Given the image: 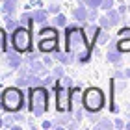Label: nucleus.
Here are the masks:
<instances>
[{
  "mask_svg": "<svg viewBox=\"0 0 130 130\" xmlns=\"http://www.w3.org/2000/svg\"><path fill=\"white\" fill-rule=\"evenodd\" d=\"M65 48L73 56L78 58V61L86 63L91 58V43L87 41L84 28L78 24L65 26Z\"/></svg>",
  "mask_w": 130,
  "mask_h": 130,
  "instance_id": "1",
  "label": "nucleus"
},
{
  "mask_svg": "<svg viewBox=\"0 0 130 130\" xmlns=\"http://www.w3.org/2000/svg\"><path fill=\"white\" fill-rule=\"evenodd\" d=\"M28 99H30L28 110H30V113L34 117H41V115L46 113V110H48V91H46L45 86L30 87Z\"/></svg>",
  "mask_w": 130,
  "mask_h": 130,
  "instance_id": "2",
  "label": "nucleus"
},
{
  "mask_svg": "<svg viewBox=\"0 0 130 130\" xmlns=\"http://www.w3.org/2000/svg\"><path fill=\"white\" fill-rule=\"evenodd\" d=\"M24 106V95H22L21 87H6L2 93V108L9 113L21 111Z\"/></svg>",
  "mask_w": 130,
  "mask_h": 130,
  "instance_id": "3",
  "label": "nucleus"
},
{
  "mask_svg": "<svg viewBox=\"0 0 130 130\" xmlns=\"http://www.w3.org/2000/svg\"><path fill=\"white\" fill-rule=\"evenodd\" d=\"M11 45H13V50L17 52H28L32 48V32L28 26H21L15 28L13 34H11Z\"/></svg>",
  "mask_w": 130,
  "mask_h": 130,
  "instance_id": "4",
  "label": "nucleus"
},
{
  "mask_svg": "<svg viewBox=\"0 0 130 130\" xmlns=\"http://www.w3.org/2000/svg\"><path fill=\"white\" fill-rule=\"evenodd\" d=\"M104 93L99 87H89L84 91V99H82V106L87 111H100L104 108Z\"/></svg>",
  "mask_w": 130,
  "mask_h": 130,
  "instance_id": "5",
  "label": "nucleus"
},
{
  "mask_svg": "<svg viewBox=\"0 0 130 130\" xmlns=\"http://www.w3.org/2000/svg\"><path fill=\"white\" fill-rule=\"evenodd\" d=\"M54 91H56V108L60 113L71 110V89L60 84V80L54 84Z\"/></svg>",
  "mask_w": 130,
  "mask_h": 130,
  "instance_id": "6",
  "label": "nucleus"
},
{
  "mask_svg": "<svg viewBox=\"0 0 130 130\" xmlns=\"http://www.w3.org/2000/svg\"><path fill=\"white\" fill-rule=\"evenodd\" d=\"M123 52L117 48V41H110L108 43V54H106V58H108V61L110 63H115V65H119L121 60H123Z\"/></svg>",
  "mask_w": 130,
  "mask_h": 130,
  "instance_id": "7",
  "label": "nucleus"
},
{
  "mask_svg": "<svg viewBox=\"0 0 130 130\" xmlns=\"http://www.w3.org/2000/svg\"><path fill=\"white\" fill-rule=\"evenodd\" d=\"M39 50L45 54L58 50V37H48V39H39Z\"/></svg>",
  "mask_w": 130,
  "mask_h": 130,
  "instance_id": "8",
  "label": "nucleus"
},
{
  "mask_svg": "<svg viewBox=\"0 0 130 130\" xmlns=\"http://www.w3.org/2000/svg\"><path fill=\"white\" fill-rule=\"evenodd\" d=\"M6 63H8V67L11 69H19L21 65H22V56H21V52H8L6 54Z\"/></svg>",
  "mask_w": 130,
  "mask_h": 130,
  "instance_id": "9",
  "label": "nucleus"
},
{
  "mask_svg": "<svg viewBox=\"0 0 130 130\" xmlns=\"http://www.w3.org/2000/svg\"><path fill=\"white\" fill-rule=\"evenodd\" d=\"M87 9L89 8H87L86 4H78V8H74V11H73V17L82 26H84V22H87Z\"/></svg>",
  "mask_w": 130,
  "mask_h": 130,
  "instance_id": "10",
  "label": "nucleus"
},
{
  "mask_svg": "<svg viewBox=\"0 0 130 130\" xmlns=\"http://www.w3.org/2000/svg\"><path fill=\"white\" fill-rule=\"evenodd\" d=\"M30 71H32L34 74L43 76V74L48 73V65H46L45 61H37V60H35V61H32V63H30Z\"/></svg>",
  "mask_w": 130,
  "mask_h": 130,
  "instance_id": "11",
  "label": "nucleus"
},
{
  "mask_svg": "<svg viewBox=\"0 0 130 130\" xmlns=\"http://www.w3.org/2000/svg\"><path fill=\"white\" fill-rule=\"evenodd\" d=\"M32 19H34V22H37V24H45L46 19H48V9L37 8L35 11H32Z\"/></svg>",
  "mask_w": 130,
  "mask_h": 130,
  "instance_id": "12",
  "label": "nucleus"
},
{
  "mask_svg": "<svg viewBox=\"0 0 130 130\" xmlns=\"http://www.w3.org/2000/svg\"><path fill=\"white\" fill-rule=\"evenodd\" d=\"M84 32H86V35H87V39L91 41V45L95 43V39H97V34H99V30H100V26H95V24H86L84 22Z\"/></svg>",
  "mask_w": 130,
  "mask_h": 130,
  "instance_id": "13",
  "label": "nucleus"
},
{
  "mask_svg": "<svg viewBox=\"0 0 130 130\" xmlns=\"http://www.w3.org/2000/svg\"><path fill=\"white\" fill-rule=\"evenodd\" d=\"M48 37H58V30L54 26H43L39 30L37 39H48Z\"/></svg>",
  "mask_w": 130,
  "mask_h": 130,
  "instance_id": "14",
  "label": "nucleus"
},
{
  "mask_svg": "<svg viewBox=\"0 0 130 130\" xmlns=\"http://www.w3.org/2000/svg\"><path fill=\"white\" fill-rule=\"evenodd\" d=\"M56 60L63 65H71V63H74V56L71 52H56Z\"/></svg>",
  "mask_w": 130,
  "mask_h": 130,
  "instance_id": "15",
  "label": "nucleus"
},
{
  "mask_svg": "<svg viewBox=\"0 0 130 130\" xmlns=\"http://www.w3.org/2000/svg\"><path fill=\"white\" fill-rule=\"evenodd\" d=\"M17 6H19V0H4V2H2V11H4V13H11V15H13L17 11Z\"/></svg>",
  "mask_w": 130,
  "mask_h": 130,
  "instance_id": "16",
  "label": "nucleus"
},
{
  "mask_svg": "<svg viewBox=\"0 0 130 130\" xmlns=\"http://www.w3.org/2000/svg\"><path fill=\"white\" fill-rule=\"evenodd\" d=\"M106 15H108V19L111 21V26H117V24L123 21V15L119 13V9H113V8H111V9L106 11Z\"/></svg>",
  "mask_w": 130,
  "mask_h": 130,
  "instance_id": "17",
  "label": "nucleus"
},
{
  "mask_svg": "<svg viewBox=\"0 0 130 130\" xmlns=\"http://www.w3.org/2000/svg\"><path fill=\"white\" fill-rule=\"evenodd\" d=\"M95 43H97V45H108V43H110V34H108V30L100 28V30H99V34H97Z\"/></svg>",
  "mask_w": 130,
  "mask_h": 130,
  "instance_id": "18",
  "label": "nucleus"
},
{
  "mask_svg": "<svg viewBox=\"0 0 130 130\" xmlns=\"http://www.w3.org/2000/svg\"><path fill=\"white\" fill-rule=\"evenodd\" d=\"M4 22H6V28H8V30H15V28L19 26V21H15L13 17H11V13L4 15Z\"/></svg>",
  "mask_w": 130,
  "mask_h": 130,
  "instance_id": "19",
  "label": "nucleus"
},
{
  "mask_svg": "<svg viewBox=\"0 0 130 130\" xmlns=\"http://www.w3.org/2000/svg\"><path fill=\"white\" fill-rule=\"evenodd\" d=\"M28 84H30V87H39V86H43V80H41L39 74L30 73L28 74Z\"/></svg>",
  "mask_w": 130,
  "mask_h": 130,
  "instance_id": "20",
  "label": "nucleus"
},
{
  "mask_svg": "<svg viewBox=\"0 0 130 130\" xmlns=\"http://www.w3.org/2000/svg\"><path fill=\"white\" fill-rule=\"evenodd\" d=\"M95 126H97L99 130H110V128H113V126H115V123H111L110 119H99Z\"/></svg>",
  "mask_w": 130,
  "mask_h": 130,
  "instance_id": "21",
  "label": "nucleus"
},
{
  "mask_svg": "<svg viewBox=\"0 0 130 130\" xmlns=\"http://www.w3.org/2000/svg\"><path fill=\"white\" fill-rule=\"evenodd\" d=\"M8 50V37H6V30L0 28V54H6Z\"/></svg>",
  "mask_w": 130,
  "mask_h": 130,
  "instance_id": "22",
  "label": "nucleus"
},
{
  "mask_svg": "<svg viewBox=\"0 0 130 130\" xmlns=\"http://www.w3.org/2000/svg\"><path fill=\"white\" fill-rule=\"evenodd\" d=\"M69 119H71V117L67 115V111H63V115H58V117H56L54 125H56V126H61V125L67 126V125H69Z\"/></svg>",
  "mask_w": 130,
  "mask_h": 130,
  "instance_id": "23",
  "label": "nucleus"
},
{
  "mask_svg": "<svg viewBox=\"0 0 130 130\" xmlns=\"http://www.w3.org/2000/svg\"><path fill=\"white\" fill-rule=\"evenodd\" d=\"M117 48H119L123 54H125V52H130V39H119L117 41Z\"/></svg>",
  "mask_w": 130,
  "mask_h": 130,
  "instance_id": "24",
  "label": "nucleus"
},
{
  "mask_svg": "<svg viewBox=\"0 0 130 130\" xmlns=\"http://www.w3.org/2000/svg\"><path fill=\"white\" fill-rule=\"evenodd\" d=\"M32 21H34V19H32V13H22V15L19 17V24H21V26H28ZM28 28H30V26H28Z\"/></svg>",
  "mask_w": 130,
  "mask_h": 130,
  "instance_id": "25",
  "label": "nucleus"
},
{
  "mask_svg": "<svg viewBox=\"0 0 130 130\" xmlns=\"http://www.w3.org/2000/svg\"><path fill=\"white\" fill-rule=\"evenodd\" d=\"M52 24H54V26H58V28L67 26V19H65V15H56V19L52 21Z\"/></svg>",
  "mask_w": 130,
  "mask_h": 130,
  "instance_id": "26",
  "label": "nucleus"
},
{
  "mask_svg": "<svg viewBox=\"0 0 130 130\" xmlns=\"http://www.w3.org/2000/svg\"><path fill=\"white\" fill-rule=\"evenodd\" d=\"M99 26L104 28V30H110V28H111V21L108 19V15H106V17H100V19H99Z\"/></svg>",
  "mask_w": 130,
  "mask_h": 130,
  "instance_id": "27",
  "label": "nucleus"
},
{
  "mask_svg": "<svg viewBox=\"0 0 130 130\" xmlns=\"http://www.w3.org/2000/svg\"><path fill=\"white\" fill-rule=\"evenodd\" d=\"M97 9H99V8H89V9H87V21H89V22H95V21L99 19Z\"/></svg>",
  "mask_w": 130,
  "mask_h": 130,
  "instance_id": "28",
  "label": "nucleus"
},
{
  "mask_svg": "<svg viewBox=\"0 0 130 130\" xmlns=\"http://www.w3.org/2000/svg\"><path fill=\"white\" fill-rule=\"evenodd\" d=\"M117 37H119V39H130V26L121 28V30L117 32Z\"/></svg>",
  "mask_w": 130,
  "mask_h": 130,
  "instance_id": "29",
  "label": "nucleus"
},
{
  "mask_svg": "<svg viewBox=\"0 0 130 130\" xmlns=\"http://www.w3.org/2000/svg\"><path fill=\"white\" fill-rule=\"evenodd\" d=\"M52 74L56 76V78H61V76L65 74V69H63V63L61 65H58V67H54L52 69Z\"/></svg>",
  "mask_w": 130,
  "mask_h": 130,
  "instance_id": "30",
  "label": "nucleus"
},
{
  "mask_svg": "<svg viewBox=\"0 0 130 130\" xmlns=\"http://www.w3.org/2000/svg\"><path fill=\"white\" fill-rule=\"evenodd\" d=\"M56 80H58V78H56V76H54V74H48V76H46V78L43 80V86H45V87H50V86H52V84H54V82H56Z\"/></svg>",
  "mask_w": 130,
  "mask_h": 130,
  "instance_id": "31",
  "label": "nucleus"
},
{
  "mask_svg": "<svg viewBox=\"0 0 130 130\" xmlns=\"http://www.w3.org/2000/svg\"><path fill=\"white\" fill-rule=\"evenodd\" d=\"M102 2H104V0H87L86 6H87V8H100Z\"/></svg>",
  "mask_w": 130,
  "mask_h": 130,
  "instance_id": "32",
  "label": "nucleus"
},
{
  "mask_svg": "<svg viewBox=\"0 0 130 130\" xmlns=\"http://www.w3.org/2000/svg\"><path fill=\"white\" fill-rule=\"evenodd\" d=\"M60 11H61V9H60V4H56V2H54V4H48V13L58 15Z\"/></svg>",
  "mask_w": 130,
  "mask_h": 130,
  "instance_id": "33",
  "label": "nucleus"
},
{
  "mask_svg": "<svg viewBox=\"0 0 130 130\" xmlns=\"http://www.w3.org/2000/svg\"><path fill=\"white\" fill-rule=\"evenodd\" d=\"M17 86H19V87L30 86V84H28V74H26V76H19V78H17Z\"/></svg>",
  "mask_w": 130,
  "mask_h": 130,
  "instance_id": "34",
  "label": "nucleus"
},
{
  "mask_svg": "<svg viewBox=\"0 0 130 130\" xmlns=\"http://www.w3.org/2000/svg\"><path fill=\"white\" fill-rule=\"evenodd\" d=\"M39 52H41V50H39ZM39 52H30V54L26 56V63L30 65L32 61H35V60H37V58H39Z\"/></svg>",
  "mask_w": 130,
  "mask_h": 130,
  "instance_id": "35",
  "label": "nucleus"
},
{
  "mask_svg": "<svg viewBox=\"0 0 130 130\" xmlns=\"http://www.w3.org/2000/svg\"><path fill=\"white\" fill-rule=\"evenodd\" d=\"M113 4H115V0H104L100 8H102L104 11H108V9H111V8H113Z\"/></svg>",
  "mask_w": 130,
  "mask_h": 130,
  "instance_id": "36",
  "label": "nucleus"
},
{
  "mask_svg": "<svg viewBox=\"0 0 130 130\" xmlns=\"http://www.w3.org/2000/svg\"><path fill=\"white\" fill-rule=\"evenodd\" d=\"M58 80H60V84H63L65 87H71V86H73V80H71L69 76H61V78H58Z\"/></svg>",
  "mask_w": 130,
  "mask_h": 130,
  "instance_id": "37",
  "label": "nucleus"
},
{
  "mask_svg": "<svg viewBox=\"0 0 130 130\" xmlns=\"http://www.w3.org/2000/svg\"><path fill=\"white\" fill-rule=\"evenodd\" d=\"M113 78H115V80H125V78H126V73H125V71H115Z\"/></svg>",
  "mask_w": 130,
  "mask_h": 130,
  "instance_id": "38",
  "label": "nucleus"
},
{
  "mask_svg": "<svg viewBox=\"0 0 130 130\" xmlns=\"http://www.w3.org/2000/svg\"><path fill=\"white\" fill-rule=\"evenodd\" d=\"M13 119H15V115H8V117H4V126H13Z\"/></svg>",
  "mask_w": 130,
  "mask_h": 130,
  "instance_id": "39",
  "label": "nucleus"
},
{
  "mask_svg": "<svg viewBox=\"0 0 130 130\" xmlns=\"http://www.w3.org/2000/svg\"><path fill=\"white\" fill-rule=\"evenodd\" d=\"M73 115H74V119H76V121H82V117H84V111H82V108H78V110H74V111H73Z\"/></svg>",
  "mask_w": 130,
  "mask_h": 130,
  "instance_id": "40",
  "label": "nucleus"
},
{
  "mask_svg": "<svg viewBox=\"0 0 130 130\" xmlns=\"http://www.w3.org/2000/svg\"><path fill=\"white\" fill-rule=\"evenodd\" d=\"M113 123H115V128H126V123L123 119H115Z\"/></svg>",
  "mask_w": 130,
  "mask_h": 130,
  "instance_id": "41",
  "label": "nucleus"
},
{
  "mask_svg": "<svg viewBox=\"0 0 130 130\" xmlns=\"http://www.w3.org/2000/svg\"><path fill=\"white\" fill-rule=\"evenodd\" d=\"M15 121H19V123H24V115H21L19 111H15Z\"/></svg>",
  "mask_w": 130,
  "mask_h": 130,
  "instance_id": "42",
  "label": "nucleus"
},
{
  "mask_svg": "<svg viewBox=\"0 0 130 130\" xmlns=\"http://www.w3.org/2000/svg\"><path fill=\"white\" fill-rule=\"evenodd\" d=\"M126 11H128V6H125V4H121V6H119V13H121V15H125Z\"/></svg>",
  "mask_w": 130,
  "mask_h": 130,
  "instance_id": "43",
  "label": "nucleus"
},
{
  "mask_svg": "<svg viewBox=\"0 0 130 130\" xmlns=\"http://www.w3.org/2000/svg\"><path fill=\"white\" fill-rule=\"evenodd\" d=\"M52 126H54L52 121H43V128H52Z\"/></svg>",
  "mask_w": 130,
  "mask_h": 130,
  "instance_id": "44",
  "label": "nucleus"
},
{
  "mask_svg": "<svg viewBox=\"0 0 130 130\" xmlns=\"http://www.w3.org/2000/svg\"><path fill=\"white\" fill-rule=\"evenodd\" d=\"M43 61L48 65V67H52V58H50V56H45V60H43Z\"/></svg>",
  "mask_w": 130,
  "mask_h": 130,
  "instance_id": "45",
  "label": "nucleus"
},
{
  "mask_svg": "<svg viewBox=\"0 0 130 130\" xmlns=\"http://www.w3.org/2000/svg\"><path fill=\"white\" fill-rule=\"evenodd\" d=\"M125 73H126V78H130V69H126Z\"/></svg>",
  "mask_w": 130,
  "mask_h": 130,
  "instance_id": "46",
  "label": "nucleus"
},
{
  "mask_svg": "<svg viewBox=\"0 0 130 130\" xmlns=\"http://www.w3.org/2000/svg\"><path fill=\"white\" fill-rule=\"evenodd\" d=\"M4 126V119H0V128H2Z\"/></svg>",
  "mask_w": 130,
  "mask_h": 130,
  "instance_id": "47",
  "label": "nucleus"
},
{
  "mask_svg": "<svg viewBox=\"0 0 130 130\" xmlns=\"http://www.w3.org/2000/svg\"><path fill=\"white\" fill-rule=\"evenodd\" d=\"M87 2V0H78V4H86Z\"/></svg>",
  "mask_w": 130,
  "mask_h": 130,
  "instance_id": "48",
  "label": "nucleus"
},
{
  "mask_svg": "<svg viewBox=\"0 0 130 130\" xmlns=\"http://www.w3.org/2000/svg\"><path fill=\"white\" fill-rule=\"evenodd\" d=\"M126 128H128V130H130V123H126Z\"/></svg>",
  "mask_w": 130,
  "mask_h": 130,
  "instance_id": "49",
  "label": "nucleus"
},
{
  "mask_svg": "<svg viewBox=\"0 0 130 130\" xmlns=\"http://www.w3.org/2000/svg\"><path fill=\"white\" fill-rule=\"evenodd\" d=\"M128 13H130V6H128Z\"/></svg>",
  "mask_w": 130,
  "mask_h": 130,
  "instance_id": "50",
  "label": "nucleus"
},
{
  "mask_svg": "<svg viewBox=\"0 0 130 130\" xmlns=\"http://www.w3.org/2000/svg\"><path fill=\"white\" fill-rule=\"evenodd\" d=\"M0 2H4V0H0Z\"/></svg>",
  "mask_w": 130,
  "mask_h": 130,
  "instance_id": "51",
  "label": "nucleus"
},
{
  "mask_svg": "<svg viewBox=\"0 0 130 130\" xmlns=\"http://www.w3.org/2000/svg\"><path fill=\"white\" fill-rule=\"evenodd\" d=\"M0 100H2V97H0Z\"/></svg>",
  "mask_w": 130,
  "mask_h": 130,
  "instance_id": "52",
  "label": "nucleus"
}]
</instances>
